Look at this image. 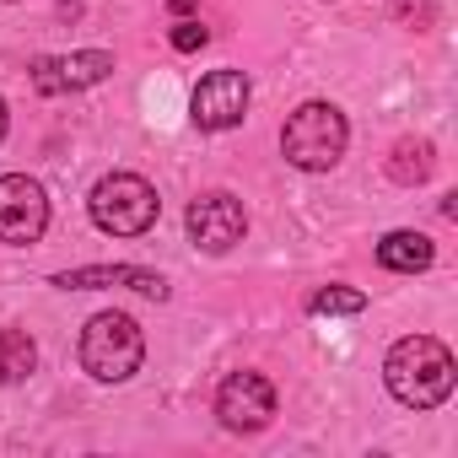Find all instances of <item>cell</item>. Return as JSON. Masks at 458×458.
I'll list each match as a JSON object with an SVG mask.
<instances>
[{"label":"cell","instance_id":"1","mask_svg":"<svg viewBox=\"0 0 458 458\" xmlns=\"http://www.w3.org/2000/svg\"><path fill=\"white\" fill-rule=\"evenodd\" d=\"M383 383L399 404L410 410H437L453 383H458V367H453V351L431 335H404L388 356H383Z\"/></svg>","mask_w":458,"mask_h":458},{"label":"cell","instance_id":"2","mask_svg":"<svg viewBox=\"0 0 458 458\" xmlns=\"http://www.w3.org/2000/svg\"><path fill=\"white\" fill-rule=\"evenodd\" d=\"M345 140H351V130L335 103H302V108H292V119L281 130V151L302 173H329L345 157Z\"/></svg>","mask_w":458,"mask_h":458},{"label":"cell","instance_id":"3","mask_svg":"<svg viewBox=\"0 0 458 458\" xmlns=\"http://www.w3.org/2000/svg\"><path fill=\"white\" fill-rule=\"evenodd\" d=\"M140 361H146V335L130 313H98L81 329V367L98 383H124L140 372Z\"/></svg>","mask_w":458,"mask_h":458},{"label":"cell","instance_id":"4","mask_svg":"<svg viewBox=\"0 0 458 458\" xmlns=\"http://www.w3.org/2000/svg\"><path fill=\"white\" fill-rule=\"evenodd\" d=\"M87 205H92V221L103 226V233H114V238H140L146 226L157 221V210H162L157 189L140 173H108V178H98V189H92Z\"/></svg>","mask_w":458,"mask_h":458},{"label":"cell","instance_id":"5","mask_svg":"<svg viewBox=\"0 0 458 458\" xmlns=\"http://www.w3.org/2000/svg\"><path fill=\"white\" fill-rule=\"evenodd\" d=\"M49 226V199L44 183L28 173H6L0 178V243H38Z\"/></svg>","mask_w":458,"mask_h":458},{"label":"cell","instance_id":"6","mask_svg":"<svg viewBox=\"0 0 458 458\" xmlns=\"http://www.w3.org/2000/svg\"><path fill=\"white\" fill-rule=\"evenodd\" d=\"M216 415L226 431H265L276 420V383L265 372H233L216 388Z\"/></svg>","mask_w":458,"mask_h":458},{"label":"cell","instance_id":"7","mask_svg":"<svg viewBox=\"0 0 458 458\" xmlns=\"http://www.w3.org/2000/svg\"><path fill=\"white\" fill-rule=\"evenodd\" d=\"M189 238H194V249H205V254H226L233 243H243V233H249V216H243V199H233V194H199L194 205H189Z\"/></svg>","mask_w":458,"mask_h":458},{"label":"cell","instance_id":"8","mask_svg":"<svg viewBox=\"0 0 458 458\" xmlns=\"http://www.w3.org/2000/svg\"><path fill=\"white\" fill-rule=\"evenodd\" d=\"M114 76V55L108 49H76V55H49L33 65V87L44 98H60V92H87L98 81Z\"/></svg>","mask_w":458,"mask_h":458},{"label":"cell","instance_id":"9","mask_svg":"<svg viewBox=\"0 0 458 458\" xmlns=\"http://www.w3.org/2000/svg\"><path fill=\"white\" fill-rule=\"evenodd\" d=\"M194 124L199 130H233L249 114V76L243 71H210L194 87Z\"/></svg>","mask_w":458,"mask_h":458},{"label":"cell","instance_id":"10","mask_svg":"<svg viewBox=\"0 0 458 458\" xmlns=\"http://www.w3.org/2000/svg\"><path fill=\"white\" fill-rule=\"evenodd\" d=\"M55 286H76V292H87V286H135L140 297H167V281L162 276H151V270H130V265H87V270H65V276H55Z\"/></svg>","mask_w":458,"mask_h":458},{"label":"cell","instance_id":"11","mask_svg":"<svg viewBox=\"0 0 458 458\" xmlns=\"http://www.w3.org/2000/svg\"><path fill=\"white\" fill-rule=\"evenodd\" d=\"M431 259H437V249H431V238H426V233H388V238L377 243V265H383V270H394V276L431 270Z\"/></svg>","mask_w":458,"mask_h":458},{"label":"cell","instance_id":"12","mask_svg":"<svg viewBox=\"0 0 458 458\" xmlns=\"http://www.w3.org/2000/svg\"><path fill=\"white\" fill-rule=\"evenodd\" d=\"M38 367V345L28 329H0V388H12V383H28Z\"/></svg>","mask_w":458,"mask_h":458},{"label":"cell","instance_id":"13","mask_svg":"<svg viewBox=\"0 0 458 458\" xmlns=\"http://www.w3.org/2000/svg\"><path fill=\"white\" fill-rule=\"evenodd\" d=\"M431 173V146L426 140H399L394 146V178L399 183H420Z\"/></svg>","mask_w":458,"mask_h":458},{"label":"cell","instance_id":"14","mask_svg":"<svg viewBox=\"0 0 458 458\" xmlns=\"http://www.w3.org/2000/svg\"><path fill=\"white\" fill-rule=\"evenodd\" d=\"M361 308H367V297L351 286H324L308 297V313H361Z\"/></svg>","mask_w":458,"mask_h":458},{"label":"cell","instance_id":"15","mask_svg":"<svg viewBox=\"0 0 458 458\" xmlns=\"http://www.w3.org/2000/svg\"><path fill=\"white\" fill-rule=\"evenodd\" d=\"M205 38H210V33H205L199 22H178V28H173V49H178V55H194V49H205Z\"/></svg>","mask_w":458,"mask_h":458},{"label":"cell","instance_id":"16","mask_svg":"<svg viewBox=\"0 0 458 458\" xmlns=\"http://www.w3.org/2000/svg\"><path fill=\"white\" fill-rule=\"evenodd\" d=\"M0 140H6V103H0Z\"/></svg>","mask_w":458,"mask_h":458}]
</instances>
